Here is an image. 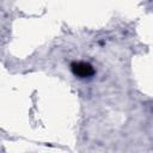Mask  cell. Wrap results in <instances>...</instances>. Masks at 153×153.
<instances>
[{"mask_svg": "<svg viewBox=\"0 0 153 153\" xmlns=\"http://www.w3.org/2000/svg\"><path fill=\"white\" fill-rule=\"evenodd\" d=\"M71 68L73 74L76 75L78 78H90L94 74V69L88 62H84V61L73 62L71 65Z\"/></svg>", "mask_w": 153, "mask_h": 153, "instance_id": "6da1fadb", "label": "cell"}]
</instances>
